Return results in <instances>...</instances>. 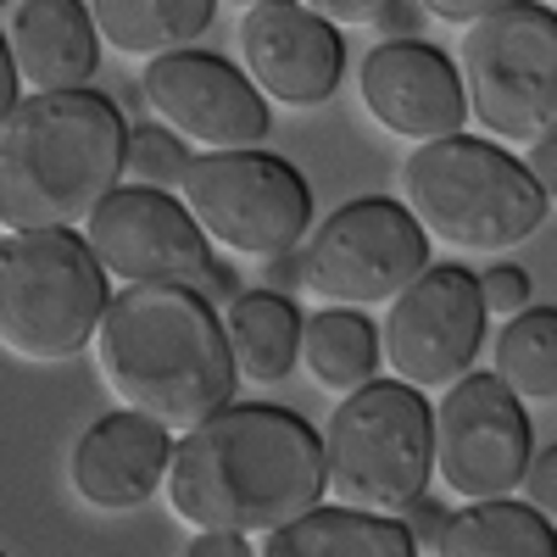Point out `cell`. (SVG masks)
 <instances>
[{
	"label": "cell",
	"mask_w": 557,
	"mask_h": 557,
	"mask_svg": "<svg viewBox=\"0 0 557 557\" xmlns=\"http://www.w3.org/2000/svg\"><path fill=\"white\" fill-rule=\"evenodd\" d=\"M128 123L101 89L23 96L0 123V235L84 228L123 184Z\"/></svg>",
	"instance_id": "3957f363"
},
{
	"label": "cell",
	"mask_w": 557,
	"mask_h": 557,
	"mask_svg": "<svg viewBox=\"0 0 557 557\" xmlns=\"http://www.w3.org/2000/svg\"><path fill=\"white\" fill-rule=\"evenodd\" d=\"M84 246L101 262L107 278L123 285H196L212 268V240L190 218L173 190H146V184H117V190L89 212Z\"/></svg>",
	"instance_id": "7c38bea8"
},
{
	"label": "cell",
	"mask_w": 557,
	"mask_h": 557,
	"mask_svg": "<svg viewBox=\"0 0 557 557\" xmlns=\"http://www.w3.org/2000/svg\"><path fill=\"white\" fill-rule=\"evenodd\" d=\"M485 301L480 273L462 262H435L391 301L380 323L385 368L412 391H446L474 368L485 341Z\"/></svg>",
	"instance_id": "30bf717a"
},
{
	"label": "cell",
	"mask_w": 557,
	"mask_h": 557,
	"mask_svg": "<svg viewBox=\"0 0 557 557\" xmlns=\"http://www.w3.org/2000/svg\"><path fill=\"white\" fill-rule=\"evenodd\" d=\"M12 62L34 96L57 89H89L101 67V34L89 23L84 0H17L12 7Z\"/></svg>",
	"instance_id": "e0dca14e"
},
{
	"label": "cell",
	"mask_w": 557,
	"mask_h": 557,
	"mask_svg": "<svg viewBox=\"0 0 557 557\" xmlns=\"http://www.w3.org/2000/svg\"><path fill=\"white\" fill-rule=\"evenodd\" d=\"M357 96H362V112L385 134L412 139V146L462 134V123H469L457 62L430 39H380L362 57Z\"/></svg>",
	"instance_id": "9a60e30c"
},
{
	"label": "cell",
	"mask_w": 557,
	"mask_h": 557,
	"mask_svg": "<svg viewBox=\"0 0 557 557\" xmlns=\"http://www.w3.org/2000/svg\"><path fill=\"white\" fill-rule=\"evenodd\" d=\"M457 78L469 117L496 146H541L557 134V12L541 0H507L462 28Z\"/></svg>",
	"instance_id": "52a82bcc"
},
{
	"label": "cell",
	"mask_w": 557,
	"mask_h": 557,
	"mask_svg": "<svg viewBox=\"0 0 557 557\" xmlns=\"http://www.w3.org/2000/svg\"><path fill=\"white\" fill-rule=\"evenodd\" d=\"M228 7H246L251 12V7H262V0H228Z\"/></svg>",
	"instance_id": "d590c367"
},
{
	"label": "cell",
	"mask_w": 557,
	"mask_h": 557,
	"mask_svg": "<svg viewBox=\"0 0 557 557\" xmlns=\"http://www.w3.org/2000/svg\"><path fill=\"white\" fill-rule=\"evenodd\" d=\"M178 201L190 207L201 235L235 257H278L312 235L307 178L273 151H201L178 178Z\"/></svg>",
	"instance_id": "ba28073f"
},
{
	"label": "cell",
	"mask_w": 557,
	"mask_h": 557,
	"mask_svg": "<svg viewBox=\"0 0 557 557\" xmlns=\"http://www.w3.org/2000/svg\"><path fill=\"white\" fill-rule=\"evenodd\" d=\"M418 23H424V12H418L412 0H396V7H391L374 28H380L385 39H418Z\"/></svg>",
	"instance_id": "e575fe53"
},
{
	"label": "cell",
	"mask_w": 557,
	"mask_h": 557,
	"mask_svg": "<svg viewBox=\"0 0 557 557\" xmlns=\"http://www.w3.org/2000/svg\"><path fill=\"white\" fill-rule=\"evenodd\" d=\"M23 107V78H17V62H12V45L0 34V123Z\"/></svg>",
	"instance_id": "d6a6232c"
},
{
	"label": "cell",
	"mask_w": 557,
	"mask_h": 557,
	"mask_svg": "<svg viewBox=\"0 0 557 557\" xmlns=\"http://www.w3.org/2000/svg\"><path fill=\"white\" fill-rule=\"evenodd\" d=\"M196 290H201V301H207V307H218V312H223L228 301L240 296V273H235V268H218V262H212V268H207V273L196 278Z\"/></svg>",
	"instance_id": "f546056e"
},
{
	"label": "cell",
	"mask_w": 557,
	"mask_h": 557,
	"mask_svg": "<svg viewBox=\"0 0 557 557\" xmlns=\"http://www.w3.org/2000/svg\"><path fill=\"white\" fill-rule=\"evenodd\" d=\"M507 0H418V12L424 17H441V23H451V28H474L480 17H491V12H502Z\"/></svg>",
	"instance_id": "83f0119b"
},
{
	"label": "cell",
	"mask_w": 557,
	"mask_h": 557,
	"mask_svg": "<svg viewBox=\"0 0 557 557\" xmlns=\"http://www.w3.org/2000/svg\"><path fill=\"white\" fill-rule=\"evenodd\" d=\"M307 12H318L323 23H335V28H374L396 0H301Z\"/></svg>",
	"instance_id": "484cf974"
},
{
	"label": "cell",
	"mask_w": 557,
	"mask_h": 557,
	"mask_svg": "<svg viewBox=\"0 0 557 557\" xmlns=\"http://www.w3.org/2000/svg\"><path fill=\"white\" fill-rule=\"evenodd\" d=\"M218 0H89V23L101 45L123 62H157L190 45L212 28Z\"/></svg>",
	"instance_id": "ac0fdd59"
},
{
	"label": "cell",
	"mask_w": 557,
	"mask_h": 557,
	"mask_svg": "<svg viewBox=\"0 0 557 557\" xmlns=\"http://www.w3.org/2000/svg\"><path fill=\"white\" fill-rule=\"evenodd\" d=\"M524 502L557 524V446H546V451L530 457V469H524Z\"/></svg>",
	"instance_id": "4316f807"
},
{
	"label": "cell",
	"mask_w": 557,
	"mask_h": 557,
	"mask_svg": "<svg viewBox=\"0 0 557 557\" xmlns=\"http://www.w3.org/2000/svg\"><path fill=\"white\" fill-rule=\"evenodd\" d=\"M184 557H257L246 546V535H218V530H196L190 546H184Z\"/></svg>",
	"instance_id": "f1b7e54d"
},
{
	"label": "cell",
	"mask_w": 557,
	"mask_h": 557,
	"mask_svg": "<svg viewBox=\"0 0 557 557\" xmlns=\"http://www.w3.org/2000/svg\"><path fill=\"white\" fill-rule=\"evenodd\" d=\"M380 362H385V346H380V330L368 323V312H357V307H318L301 323V368L312 374L318 391L351 396V391H362L368 380L380 374Z\"/></svg>",
	"instance_id": "44dd1931"
},
{
	"label": "cell",
	"mask_w": 557,
	"mask_h": 557,
	"mask_svg": "<svg viewBox=\"0 0 557 557\" xmlns=\"http://www.w3.org/2000/svg\"><path fill=\"white\" fill-rule=\"evenodd\" d=\"M301 307L285 290H240L223 307V335L235 351L240 380L278 385L301 362Z\"/></svg>",
	"instance_id": "ffe728a7"
},
{
	"label": "cell",
	"mask_w": 557,
	"mask_h": 557,
	"mask_svg": "<svg viewBox=\"0 0 557 557\" xmlns=\"http://www.w3.org/2000/svg\"><path fill=\"white\" fill-rule=\"evenodd\" d=\"M262 557H418L401 519L362 507H312V513L262 535Z\"/></svg>",
	"instance_id": "d6986e66"
},
{
	"label": "cell",
	"mask_w": 557,
	"mask_h": 557,
	"mask_svg": "<svg viewBox=\"0 0 557 557\" xmlns=\"http://www.w3.org/2000/svg\"><path fill=\"white\" fill-rule=\"evenodd\" d=\"M401 524H407V535H412L418 546H435V541H441V530H446V513L424 496V502H412V513H407Z\"/></svg>",
	"instance_id": "1f68e13d"
},
{
	"label": "cell",
	"mask_w": 557,
	"mask_h": 557,
	"mask_svg": "<svg viewBox=\"0 0 557 557\" xmlns=\"http://www.w3.org/2000/svg\"><path fill=\"white\" fill-rule=\"evenodd\" d=\"M0 557H7V552H0Z\"/></svg>",
	"instance_id": "f35d334b"
},
{
	"label": "cell",
	"mask_w": 557,
	"mask_h": 557,
	"mask_svg": "<svg viewBox=\"0 0 557 557\" xmlns=\"http://www.w3.org/2000/svg\"><path fill=\"white\" fill-rule=\"evenodd\" d=\"M107 285L112 278L73 228L7 235L0 240V351L39 368L89 351L112 307Z\"/></svg>",
	"instance_id": "8992f818"
},
{
	"label": "cell",
	"mask_w": 557,
	"mask_h": 557,
	"mask_svg": "<svg viewBox=\"0 0 557 557\" xmlns=\"http://www.w3.org/2000/svg\"><path fill=\"white\" fill-rule=\"evenodd\" d=\"M430 268V235L401 201L362 196L323 218L301 246V285L323 307H391Z\"/></svg>",
	"instance_id": "9c48e42d"
},
{
	"label": "cell",
	"mask_w": 557,
	"mask_h": 557,
	"mask_svg": "<svg viewBox=\"0 0 557 557\" xmlns=\"http://www.w3.org/2000/svg\"><path fill=\"white\" fill-rule=\"evenodd\" d=\"M168 462H173V430L123 407V412L96 418L78 435L67 457V480L78 502L96 507V513H134V507H146L162 491Z\"/></svg>",
	"instance_id": "2e32d148"
},
{
	"label": "cell",
	"mask_w": 557,
	"mask_h": 557,
	"mask_svg": "<svg viewBox=\"0 0 557 557\" xmlns=\"http://www.w3.org/2000/svg\"><path fill=\"white\" fill-rule=\"evenodd\" d=\"M480 301H485V312H496V318L524 312V307H530V273L513 268V262H496L491 273H480Z\"/></svg>",
	"instance_id": "d4e9b609"
},
{
	"label": "cell",
	"mask_w": 557,
	"mask_h": 557,
	"mask_svg": "<svg viewBox=\"0 0 557 557\" xmlns=\"http://www.w3.org/2000/svg\"><path fill=\"white\" fill-rule=\"evenodd\" d=\"M168 507L178 524L218 535H273L323 502V441L290 407L228 401L173 441Z\"/></svg>",
	"instance_id": "6da1fadb"
},
{
	"label": "cell",
	"mask_w": 557,
	"mask_h": 557,
	"mask_svg": "<svg viewBox=\"0 0 557 557\" xmlns=\"http://www.w3.org/2000/svg\"><path fill=\"white\" fill-rule=\"evenodd\" d=\"M96 368L117 407L173 435L228 407L240 385L223 312L196 285H123L96 330Z\"/></svg>",
	"instance_id": "7a4b0ae2"
},
{
	"label": "cell",
	"mask_w": 557,
	"mask_h": 557,
	"mask_svg": "<svg viewBox=\"0 0 557 557\" xmlns=\"http://www.w3.org/2000/svg\"><path fill=\"white\" fill-rule=\"evenodd\" d=\"M541 7H557V0H541Z\"/></svg>",
	"instance_id": "8d00e7d4"
},
{
	"label": "cell",
	"mask_w": 557,
	"mask_h": 557,
	"mask_svg": "<svg viewBox=\"0 0 557 557\" xmlns=\"http://www.w3.org/2000/svg\"><path fill=\"white\" fill-rule=\"evenodd\" d=\"M0 7H7V0H0Z\"/></svg>",
	"instance_id": "74e56055"
},
{
	"label": "cell",
	"mask_w": 557,
	"mask_h": 557,
	"mask_svg": "<svg viewBox=\"0 0 557 557\" xmlns=\"http://www.w3.org/2000/svg\"><path fill=\"white\" fill-rule=\"evenodd\" d=\"M323 480L341 507L407 519L435 480V407L401 380H368L323 424Z\"/></svg>",
	"instance_id": "5b68a950"
},
{
	"label": "cell",
	"mask_w": 557,
	"mask_h": 557,
	"mask_svg": "<svg viewBox=\"0 0 557 557\" xmlns=\"http://www.w3.org/2000/svg\"><path fill=\"white\" fill-rule=\"evenodd\" d=\"M435 557H557V524L530 502H469L446 513Z\"/></svg>",
	"instance_id": "7402d4cb"
},
{
	"label": "cell",
	"mask_w": 557,
	"mask_h": 557,
	"mask_svg": "<svg viewBox=\"0 0 557 557\" xmlns=\"http://www.w3.org/2000/svg\"><path fill=\"white\" fill-rule=\"evenodd\" d=\"M190 173V146L162 128V123H139L128 128V146H123V178L128 184H146V190H178V178Z\"/></svg>",
	"instance_id": "cb8c5ba5"
},
{
	"label": "cell",
	"mask_w": 557,
	"mask_h": 557,
	"mask_svg": "<svg viewBox=\"0 0 557 557\" xmlns=\"http://www.w3.org/2000/svg\"><path fill=\"white\" fill-rule=\"evenodd\" d=\"M496 380L519 401H557V307H524L496 335Z\"/></svg>",
	"instance_id": "603a6c76"
},
{
	"label": "cell",
	"mask_w": 557,
	"mask_h": 557,
	"mask_svg": "<svg viewBox=\"0 0 557 557\" xmlns=\"http://www.w3.org/2000/svg\"><path fill=\"white\" fill-rule=\"evenodd\" d=\"M530 412L496 374H462L435 407V474L457 502H496L524 485Z\"/></svg>",
	"instance_id": "8fae6325"
},
{
	"label": "cell",
	"mask_w": 557,
	"mask_h": 557,
	"mask_svg": "<svg viewBox=\"0 0 557 557\" xmlns=\"http://www.w3.org/2000/svg\"><path fill=\"white\" fill-rule=\"evenodd\" d=\"M139 89H146V107L162 117V128L201 151H262L273 128V112L262 89L246 78V67L212 51H173L146 62Z\"/></svg>",
	"instance_id": "4fadbf2b"
},
{
	"label": "cell",
	"mask_w": 557,
	"mask_h": 557,
	"mask_svg": "<svg viewBox=\"0 0 557 557\" xmlns=\"http://www.w3.org/2000/svg\"><path fill=\"white\" fill-rule=\"evenodd\" d=\"M262 278H268L262 290H285V296H290V290L301 285V257H296V251H278V257H268V262H262Z\"/></svg>",
	"instance_id": "836d02e7"
},
{
	"label": "cell",
	"mask_w": 557,
	"mask_h": 557,
	"mask_svg": "<svg viewBox=\"0 0 557 557\" xmlns=\"http://www.w3.org/2000/svg\"><path fill=\"white\" fill-rule=\"evenodd\" d=\"M524 168H530V178L546 190V201H557V134H546L541 146H530Z\"/></svg>",
	"instance_id": "4dcf8cb0"
},
{
	"label": "cell",
	"mask_w": 557,
	"mask_h": 557,
	"mask_svg": "<svg viewBox=\"0 0 557 557\" xmlns=\"http://www.w3.org/2000/svg\"><path fill=\"white\" fill-rule=\"evenodd\" d=\"M240 67L262 89V101H278L290 112L323 107L341 89L346 45L341 28L307 12L301 0H262L240 17Z\"/></svg>",
	"instance_id": "5bb4252c"
},
{
	"label": "cell",
	"mask_w": 557,
	"mask_h": 557,
	"mask_svg": "<svg viewBox=\"0 0 557 557\" xmlns=\"http://www.w3.org/2000/svg\"><path fill=\"white\" fill-rule=\"evenodd\" d=\"M401 207L430 240H446L457 251H507L546 223L552 201L530 168L507 157L496 139L446 134L412 146V157L401 162Z\"/></svg>",
	"instance_id": "277c9868"
}]
</instances>
